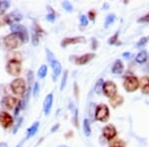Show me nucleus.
<instances>
[{"label":"nucleus","mask_w":149,"mask_h":147,"mask_svg":"<svg viewBox=\"0 0 149 147\" xmlns=\"http://www.w3.org/2000/svg\"><path fill=\"white\" fill-rule=\"evenodd\" d=\"M53 100H54V96H53V93H49L46 98L44 100V105H43V109H44L45 114L48 115L50 113L52 109V105H53Z\"/></svg>","instance_id":"nucleus-15"},{"label":"nucleus","mask_w":149,"mask_h":147,"mask_svg":"<svg viewBox=\"0 0 149 147\" xmlns=\"http://www.w3.org/2000/svg\"><path fill=\"white\" fill-rule=\"evenodd\" d=\"M117 134V131L115 129V127L113 125L111 124H109L107 126L103 127L102 129V135L104 136V138H107V140H111L113 139Z\"/></svg>","instance_id":"nucleus-11"},{"label":"nucleus","mask_w":149,"mask_h":147,"mask_svg":"<svg viewBox=\"0 0 149 147\" xmlns=\"http://www.w3.org/2000/svg\"><path fill=\"white\" fill-rule=\"evenodd\" d=\"M22 143H23V141H22V142H20V143H19L16 147H21V146H22Z\"/></svg>","instance_id":"nucleus-38"},{"label":"nucleus","mask_w":149,"mask_h":147,"mask_svg":"<svg viewBox=\"0 0 149 147\" xmlns=\"http://www.w3.org/2000/svg\"><path fill=\"white\" fill-rule=\"evenodd\" d=\"M109 147H125V144L122 140H119V139H116V140L112 141L110 143Z\"/></svg>","instance_id":"nucleus-25"},{"label":"nucleus","mask_w":149,"mask_h":147,"mask_svg":"<svg viewBox=\"0 0 149 147\" xmlns=\"http://www.w3.org/2000/svg\"><path fill=\"white\" fill-rule=\"evenodd\" d=\"M62 5H63V7H64L65 9H66L67 11H72V10H73V5H72V4L70 3L69 1L63 2V4H62Z\"/></svg>","instance_id":"nucleus-28"},{"label":"nucleus","mask_w":149,"mask_h":147,"mask_svg":"<svg viewBox=\"0 0 149 147\" xmlns=\"http://www.w3.org/2000/svg\"><path fill=\"white\" fill-rule=\"evenodd\" d=\"M80 22L83 26H88V17L85 15H81L80 17Z\"/></svg>","instance_id":"nucleus-29"},{"label":"nucleus","mask_w":149,"mask_h":147,"mask_svg":"<svg viewBox=\"0 0 149 147\" xmlns=\"http://www.w3.org/2000/svg\"><path fill=\"white\" fill-rule=\"evenodd\" d=\"M129 56H130V53H128V52H125V53H123V57L125 58V59H127V58H129Z\"/></svg>","instance_id":"nucleus-37"},{"label":"nucleus","mask_w":149,"mask_h":147,"mask_svg":"<svg viewBox=\"0 0 149 147\" xmlns=\"http://www.w3.org/2000/svg\"><path fill=\"white\" fill-rule=\"evenodd\" d=\"M13 123V117L6 111H0V125L3 128H8Z\"/></svg>","instance_id":"nucleus-10"},{"label":"nucleus","mask_w":149,"mask_h":147,"mask_svg":"<svg viewBox=\"0 0 149 147\" xmlns=\"http://www.w3.org/2000/svg\"><path fill=\"white\" fill-rule=\"evenodd\" d=\"M123 71H124L123 63H122L121 60H116L111 67V73L114 75H120L123 73Z\"/></svg>","instance_id":"nucleus-16"},{"label":"nucleus","mask_w":149,"mask_h":147,"mask_svg":"<svg viewBox=\"0 0 149 147\" xmlns=\"http://www.w3.org/2000/svg\"><path fill=\"white\" fill-rule=\"evenodd\" d=\"M117 37H118V32H116L111 38H109V44H115V43H116V41H117Z\"/></svg>","instance_id":"nucleus-32"},{"label":"nucleus","mask_w":149,"mask_h":147,"mask_svg":"<svg viewBox=\"0 0 149 147\" xmlns=\"http://www.w3.org/2000/svg\"><path fill=\"white\" fill-rule=\"evenodd\" d=\"M114 20H115L114 14H109V15H107V18H105L104 27H105V28H107L109 25H111V24L114 22Z\"/></svg>","instance_id":"nucleus-23"},{"label":"nucleus","mask_w":149,"mask_h":147,"mask_svg":"<svg viewBox=\"0 0 149 147\" xmlns=\"http://www.w3.org/2000/svg\"><path fill=\"white\" fill-rule=\"evenodd\" d=\"M67 78H68V71H66L64 73V77L62 79V83H61V91H63L66 86V83H67Z\"/></svg>","instance_id":"nucleus-27"},{"label":"nucleus","mask_w":149,"mask_h":147,"mask_svg":"<svg viewBox=\"0 0 149 147\" xmlns=\"http://www.w3.org/2000/svg\"><path fill=\"white\" fill-rule=\"evenodd\" d=\"M139 86H140L139 79L135 76H128L124 79L123 86L125 88V91H128V93L135 91L139 88Z\"/></svg>","instance_id":"nucleus-5"},{"label":"nucleus","mask_w":149,"mask_h":147,"mask_svg":"<svg viewBox=\"0 0 149 147\" xmlns=\"http://www.w3.org/2000/svg\"><path fill=\"white\" fill-rule=\"evenodd\" d=\"M22 43L23 42L21 40V38L17 34H15V33H11V34L5 36V38H4L5 47L9 50L17 49L18 47H20Z\"/></svg>","instance_id":"nucleus-2"},{"label":"nucleus","mask_w":149,"mask_h":147,"mask_svg":"<svg viewBox=\"0 0 149 147\" xmlns=\"http://www.w3.org/2000/svg\"><path fill=\"white\" fill-rule=\"evenodd\" d=\"M22 14L20 13V11L18 10H15L13 12H11V13H9L8 15L6 16L5 18V21L6 23L10 24V25H13V24H17V22L22 19Z\"/></svg>","instance_id":"nucleus-12"},{"label":"nucleus","mask_w":149,"mask_h":147,"mask_svg":"<svg viewBox=\"0 0 149 147\" xmlns=\"http://www.w3.org/2000/svg\"><path fill=\"white\" fill-rule=\"evenodd\" d=\"M84 132H85V135L86 136H91L92 134V129H91V124L88 119H85L84 120Z\"/></svg>","instance_id":"nucleus-21"},{"label":"nucleus","mask_w":149,"mask_h":147,"mask_svg":"<svg viewBox=\"0 0 149 147\" xmlns=\"http://www.w3.org/2000/svg\"><path fill=\"white\" fill-rule=\"evenodd\" d=\"M141 85V91L145 95L149 93V78L148 77H143L142 79L139 81Z\"/></svg>","instance_id":"nucleus-17"},{"label":"nucleus","mask_w":149,"mask_h":147,"mask_svg":"<svg viewBox=\"0 0 149 147\" xmlns=\"http://www.w3.org/2000/svg\"><path fill=\"white\" fill-rule=\"evenodd\" d=\"M137 22L139 23H148L149 22V14H146L145 16H142V17H140L137 20Z\"/></svg>","instance_id":"nucleus-30"},{"label":"nucleus","mask_w":149,"mask_h":147,"mask_svg":"<svg viewBox=\"0 0 149 147\" xmlns=\"http://www.w3.org/2000/svg\"><path fill=\"white\" fill-rule=\"evenodd\" d=\"M10 6V2L8 1H0V14H3Z\"/></svg>","instance_id":"nucleus-24"},{"label":"nucleus","mask_w":149,"mask_h":147,"mask_svg":"<svg viewBox=\"0 0 149 147\" xmlns=\"http://www.w3.org/2000/svg\"><path fill=\"white\" fill-rule=\"evenodd\" d=\"M10 88L16 95H23L26 93V83L24 79L17 78L11 82Z\"/></svg>","instance_id":"nucleus-3"},{"label":"nucleus","mask_w":149,"mask_h":147,"mask_svg":"<svg viewBox=\"0 0 149 147\" xmlns=\"http://www.w3.org/2000/svg\"><path fill=\"white\" fill-rule=\"evenodd\" d=\"M80 43H86V38L84 36H78V37H73V38H66L62 41L61 46L62 47H67L69 45H74V44H80Z\"/></svg>","instance_id":"nucleus-13"},{"label":"nucleus","mask_w":149,"mask_h":147,"mask_svg":"<svg viewBox=\"0 0 149 147\" xmlns=\"http://www.w3.org/2000/svg\"><path fill=\"white\" fill-rule=\"evenodd\" d=\"M39 125L40 123L38 121H36L35 123L32 124V126H30L27 130V137L26 138H30L31 136L35 135V133L38 131V128H39Z\"/></svg>","instance_id":"nucleus-19"},{"label":"nucleus","mask_w":149,"mask_h":147,"mask_svg":"<svg viewBox=\"0 0 149 147\" xmlns=\"http://www.w3.org/2000/svg\"><path fill=\"white\" fill-rule=\"evenodd\" d=\"M146 60H147V52L144 51V50L139 52L135 57V62L138 63V64H143V63L146 62Z\"/></svg>","instance_id":"nucleus-18"},{"label":"nucleus","mask_w":149,"mask_h":147,"mask_svg":"<svg viewBox=\"0 0 149 147\" xmlns=\"http://www.w3.org/2000/svg\"><path fill=\"white\" fill-rule=\"evenodd\" d=\"M47 20H49L50 22H54L55 15H54V14H48V15H47Z\"/></svg>","instance_id":"nucleus-34"},{"label":"nucleus","mask_w":149,"mask_h":147,"mask_svg":"<svg viewBox=\"0 0 149 147\" xmlns=\"http://www.w3.org/2000/svg\"><path fill=\"white\" fill-rule=\"evenodd\" d=\"M88 15H90V18L92 20H95V13L93 11H90L88 12Z\"/></svg>","instance_id":"nucleus-36"},{"label":"nucleus","mask_w":149,"mask_h":147,"mask_svg":"<svg viewBox=\"0 0 149 147\" xmlns=\"http://www.w3.org/2000/svg\"><path fill=\"white\" fill-rule=\"evenodd\" d=\"M122 102H123V98H122L121 95H115L114 96H112V98H110V103H111V105L113 107H118V105H122Z\"/></svg>","instance_id":"nucleus-20"},{"label":"nucleus","mask_w":149,"mask_h":147,"mask_svg":"<svg viewBox=\"0 0 149 147\" xmlns=\"http://www.w3.org/2000/svg\"><path fill=\"white\" fill-rule=\"evenodd\" d=\"M40 91V86L38 83H35V86H34V88H33V95L34 96H37L38 93Z\"/></svg>","instance_id":"nucleus-31"},{"label":"nucleus","mask_w":149,"mask_h":147,"mask_svg":"<svg viewBox=\"0 0 149 147\" xmlns=\"http://www.w3.org/2000/svg\"><path fill=\"white\" fill-rule=\"evenodd\" d=\"M21 107H22V105H21V102H18L17 105H16V108H15V115H18L19 110H20Z\"/></svg>","instance_id":"nucleus-35"},{"label":"nucleus","mask_w":149,"mask_h":147,"mask_svg":"<svg viewBox=\"0 0 149 147\" xmlns=\"http://www.w3.org/2000/svg\"><path fill=\"white\" fill-rule=\"evenodd\" d=\"M48 73V68L46 65H42V66L40 67L39 71H38V77H39L40 79H44L45 77H46V75Z\"/></svg>","instance_id":"nucleus-22"},{"label":"nucleus","mask_w":149,"mask_h":147,"mask_svg":"<svg viewBox=\"0 0 149 147\" xmlns=\"http://www.w3.org/2000/svg\"><path fill=\"white\" fill-rule=\"evenodd\" d=\"M102 93H104L105 96L111 98L112 96H114L117 93V86L113 83V82L107 81L105 83H103L102 85Z\"/></svg>","instance_id":"nucleus-8"},{"label":"nucleus","mask_w":149,"mask_h":147,"mask_svg":"<svg viewBox=\"0 0 149 147\" xmlns=\"http://www.w3.org/2000/svg\"><path fill=\"white\" fill-rule=\"evenodd\" d=\"M21 70H22L21 63L17 60H10L7 63L6 71L11 76H19L21 74Z\"/></svg>","instance_id":"nucleus-7"},{"label":"nucleus","mask_w":149,"mask_h":147,"mask_svg":"<svg viewBox=\"0 0 149 147\" xmlns=\"http://www.w3.org/2000/svg\"><path fill=\"white\" fill-rule=\"evenodd\" d=\"M17 103H18L17 98L12 95H6L1 100L2 107H4L5 109H8V110L13 109V108L17 105Z\"/></svg>","instance_id":"nucleus-9"},{"label":"nucleus","mask_w":149,"mask_h":147,"mask_svg":"<svg viewBox=\"0 0 149 147\" xmlns=\"http://www.w3.org/2000/svg\"><path fill=\"white\" fill-rule=\"evenodd\" d=\"M102 85H103V79H100L97 81V83L95 84V93H100V90H102Z\"/></svg>","instance_id":"nucleus-26"},{"label":"nucleus","mask_w":149,"mask_h":147,"mask_svg":"<svg viewBox=\"0 0 149 147\" xmlns=\"http://www.w3.org/2000/svg\"><path fill=\"white\" fill-rule=\"evenodd\" d=\"M11 31L12 33H15L17 34L19 37L21 38L22 42L24 43H27L29 40V34H28V31L26 29L25 26L21 25V24H13L11 25Z\"/></svg>","instance_id":"nucleus-6"},{"label":"nucleus","mask_w":149,"mask_h":147,"mask_svg":"<svg viewBox=\"0 0 149 147\" xmlns=\"http://www.w3.org/2000/svg\"><path fill=\"white\" fill-rule=\"evenodd\" d=\"M95 117L98 121L105 122L109 118V108L107 105H98L95 111Z\"/></svg>","instance_id":"nucleus-4"},{"label":"nucleus","mask_w":149,"mask_h":147,"mask_svg":"<svg viewBox=\"0 0 149 147\" xmlns=\"http://www.w3.org/2000/svg\"><path fill=\"white\" fill-rule=\"evenodd\" d=\"M147 40H148V38H147V37L141 38V39L139 40V42L137 43V46H138V47H142L143 45H145L146 43H147Z\"/></svg>","instance_id":"nucleus-33"},{"label":"nucleus","mask_w":149,"mask_h":147,"mask_svg":"<svg viewBox=\"0 0 149 147\" xmlns=\"http://www.w3.org/2000/svg\"><path fill=\"white\" fill-rule=\"evenodd\" d=\"M46 53H47L48 61H49L50 65H51V67H52L53 79H54V81H55V79H57L58 77L60 76V74L62 73V66H61V64H60V62L54 57V54H53L49 49H46Z\"/></svg>","instance_id":"nucleus-1"},{"label":"nucleus","mask_w":149,"mask_h":147,"mask_svg":"<svg viewBox=\"0 0 149 147\" xmlns=\"http://www.w3.org/2000/svg\"><path fill=\"white\" fill-rule=\"evenodd\" d=\"M95 57V55L93 54V53H88V54H85L81 57L76 58L74 62H76L77 65H81V66H83V65H86V64H88V62L92 61Z\"/></svg>","instance_id":"nucleus-14"}]
</instances>
